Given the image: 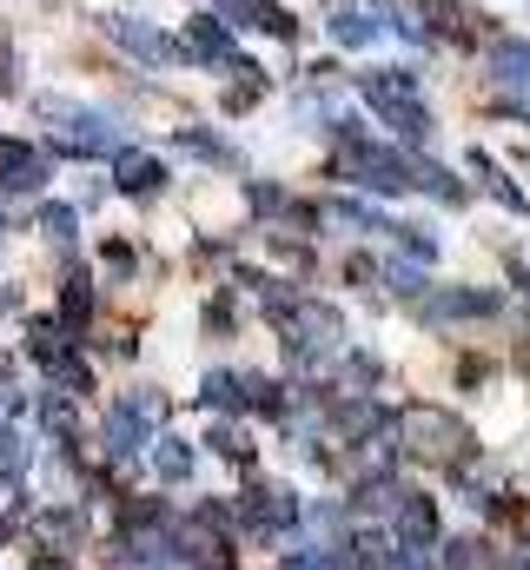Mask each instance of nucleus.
Returning a JSON list of instances; mask_svg holds the SVG:
<instances>
[{
	"label": "nucleus",
	"instance_id": "nucleus-13",
	"mask_svg": "<svg viewBox=\"0 0 530 570\" xmlns=\"http://www.w3.org/2000/svg\"><path fill=\"white\" fill-rule=\"evenodd\" d=\"M186 60H233V40L219 20H193L186 27Z\"/></svg>",
	"mask_w": 530,
	"mask_h": 570
},
{
	"label": "nucleus",
	"instance_id": "nucleus-22",
	"mask_svg": "<svg viewBox=\"0 0 530 570\" xmlns=\"http://www.w3.org/2000/svg\"><path fill=\"white\" fill-rule=\"evenodd\" d=\"M246 405H253V412H285V392H278L272 379H246Z\"/></svg>",
	"mask_w": 530,
	"mask_h": 570
},
{
	"label": "nucleus",
	"instance_id": "nucleus-10",
	"mask_svg": "<svg viewBox=\"0 0 530 570\" xmlns=\"http://www.w3.org/2000/svg\"><path fill=\"white\" fill-rule=\"evenodd\" d=\"M431 318H484L498 312V292H431Z\"/></svg>",
	"mask_w": 530,
	"mask_h": 570
},
{
	"label": "nucleus",
	"instance_id": "nucleus-5",
	"mask_svg": "<svg viewBox=\"0 0 530 570\" xmlns=\"http://www.w3.org/2000/svg\"><path fill=\"white\" fill-rule=\"evenodd\" d=\"M484 67H491V87L518 94V100L530 107V40H491Z\"/></svg>",
	"mask_w": 530,
	"mask_h": 570
},
{
	"label": "nucleus",
	"instance_id": "nucleus-15",
	"mask_svg": "<svg viewBox=\"0 0 530 570\" xmlns=\"http://www.w3.org/2000/svg\"><path fill=\"white\" fill-rule=\"evenodd\" d=\"M0 173H7V186H40V153H27L20 140H0Z\"/></svg>",
	"mask_w": 530,
	"mask_h": 570
},
{
	"label": "nucleus",
	"instance_id": "nucleus-23",
	"mask_svg": "<svg viewBox=\"0 0 530 570\" xmlns=\"http://www.w3.org/2000/svg\"><path fill=\"white\" fill-rule=\"evenodd\" d=\"M385 279H392V292H404V298H418V292H424L418 266H385Z\"/></svg>",
	"mask_w": 530,
	"mask_h": 570
},
{
	"label": "nucleus",
	"instance_id": "nucleus-4",
	"mask_svg": "<svg viewBox=\"0 0 530 570\" xmlns=\"http://www.w3.org/2000/svg\"><path fill=\"white\" fill-rule=\"evenodd\" d=\"M47 120H60L53 153H107L114 146V120H100L94 107H73V100H40Z\"/></svg>",
	"mask_w": 530,
	"mask_h": 570
},
{
	"label": "nucleus",
	"instance_id": "nucleus-16",
	"mask_svg": "<svg viewBox=\"0 0 530 570\" xmlns=\"http://www.w3.org/2000/svg\"><path fill=\"white\" fill-rule=\"evenodd\" d=\"M471 173H478V179L491 186V199H498L504 213H524V193H518V186H511V179H504V173L491 166V153H471Z\"/></svg>",
	"mask_w": 530,
	"mask_h": 570
},
{
	"label": "nucleus",
	"instance_id": "nucleus-8",
	"mask_svg": "<svg viewBox=\"0 0 530 570\" xmlns=\"http://www.w3.org/2000/svg\"><path fill=\"white\" fill-rule=\"evenodd\" d=\"M246 524H253V531H292V524H298L292 491H278V484L253 491V498H246Z\"/></svg>",
	"mask_w": 530,
	"mask_h": 570
},
{
	"label": "nucleus",
	"instance_id": "nucleus-11",
	"mask_svg": "<svg viewBox=\"0 0 530 570\" xmlns=\"http://www.w3.org/2000/svg\"><path fill=\"white\" fill-rule=\"evenodd\" d=\"M226 13H239V27H259V33L292 40V13H285V7H272V0H226Z\"/></svg>",
	"mask_w": 530,
	"mask_h": 570
},
{
	"label": "nucleus",
	"instance_id": "nucleus-17",
	"mask_svg": "<svg viewBox=\"0 0 530 570\" xmlns=\"http://www.w3.org/2000/svg\"><path fill=\"white\" fill-rule=\"evenodd\" d=\"M153 471H159L166 484H179V478L193 471V451H186L179 438H159V444H153Z\"/></svg>",
	"mask_w": 530,
	"mask_h": 570
},
{
	"label": "nucleus",
	"instance_id": "nucleus-20",
	"mask_svg": "<svg viewBox=\"0 0 530 570\" xmlns=\"http://www.w3.org/2000/svg\"><path fill=\"white\" fill-rule=\"evenodd\" d=\"M444 570H484V544H478V538L444 544Z\"/></svg>",
	"mask_w": 530,
	"mask_h": 570
},
{
	"label": "nucleus",
	"instance_id": "nucleus-14",
	"mask_svg": "<svg viewBox=\"0 0 530 570\" xmlns=\"http://www.w3.org/2000/svg\"><path fill=\"white\" fill-rule=\"evenodd\" d=\"M114 173H120V186H127V193H153V186L166 179V166H159L153 153H120V159H114Z\"/></svg>",
	"mask_w": 530,
	"mask_h": 570
},
{
	"label": "nucleus",
	"instance_id": "nucleus-24",
	"mask_svg": "<svg viewBox=\"0 0 530 570\" xmlns=\"http://www.w3.org/2000/svg\"><path fill=\"white\" fill-rule=\"evenodd\" d=\"M40 226H47L53 239H73V213H67V206H47V213H40Z\"/></svg>",
	"mask_w": 530,
	"mask_h": 570
},
{
	"label": "nucleus",
	"instance_id": "nucleus-18",
	"mask_svg": "<svg viewBox=\"0 0 530 570\" xmlns=\"http://www.w3.org/2000/svg\"><path fill=\"white\" fill-rule=\"evenodd\" d=\"M206 405H219V412L246 405V379H233V372H213V379H206Z\"/></svg>",
	"mask_w": 530,
	"mask_h": 570
},
{
	"label": "nucleus",
	"instance_id": "nucleus-9",
	"mask_svg": "<svg viewBox=\"0 0 530 570\" xmlns=\"http://www.w3.org/2000/svg\"><path fill=\"white\" fill-rule=\"evenodd\" d=\"M107 33H114L120 47H132L139 60H153V67H159V60H173V53H186V47H173L166 33H153V27H139V20H107Z\"/></svg>",
	"mask_w": 530,
	"mask_h": 570
},
{
	"label": "nucleus",
	"instance_id": "nucleus-1",
	"mask_svg": "<svg viewBox=\"0 0 530 570\" xmlns=\"http://www.w3.org/2000/svg\"><path fill=\"white\" fill-rule=\"evenodd\" d=\"M359 94L372 100V114L392 127L398 140H431V114H424V94H418V73L411 67H385V73H365Z\"/></svg>",
	"mask_w": 530,
	"mask_h": 570
},
{
	"label": "nucleus",
	"instance_id": "nucleus-26",
	"mask_svg": "<svg viewBox=\"0 0 530 570\" xmlns=\"http://www.w3.org/2000/svg\"><path fill=\"white\" fill-rule=\"evenodd\" d=\"M518 285H524V298H530V266H518Z\"/></svg>",
	"mask_w": 530,
	"mask_h": 570
},
{
	"label": "nucleus",
	"instance_id": "nucleus-21",
	"mask_svg": "<svg viewBox=\"0 0 530 570\" xmlns=\"http://www.w3.org/2000/svg\"><path fill=\"white\" fill-rule=\"evenodd\" d=\"M385 233H398V246H404L411 259H438V239H431L424 226H385Z\"/></svg>",
	"mask_w": 530,
	"mask_h": 570
},
{
	"label": "nucleus",
	"instance_id": "nucleus-25",
	"mask_svg": "<svg viewBox=\"0 0 530 570\" xmlns=\"http://www.w3.org/2000/svg\"><path fill=\"white\" fill-rule=\"evenodd\" d=\"M511 570H530V551H518V558H511Z\"/></svg>",
	"mask_w": 530,
	"mask_h": 570
},
{
	"label": "nucleus",
	"instance_id": "nucleus-2",
	"mask_svg": "<svg viewBox=\"0 0 530 570\" xmlns=\"http://www.w3.org/2000/svg\"><path fill=\"white\" fill-rule=\"evenodd\" d=\"M398 451H418V458H464L471 451V431L464 419L438 412V405H404L398 412Z\"/></svg>",
	"mask_w": 530,
	"mask_h": 570
},
{
	"label": "nucleus",
	"instance_id": "nucleus-6",
	"mask_svg": "<svg viewBox=\"0 0 530 570\" xmlns=\"http://www.w3.org/2000/svg\"><path fill=\"white\" fill-rule=\"evenodd\" d=\"M392 531H398V544H411V551H431V544H438V504H431L424 491H404V504H398Z\"/></svg>",
	"mask_w": 530,
	"mask_h": 570
},
{
	"label": "nucleus",
	"instance_id": "nucleus-7",
	"mask_svg": "<svg viewBox=\"0 0 530 570\" xmlns=\"http://www.w3.org/2000/svg\"><path fill=\"white\" fill-rule=\"evenodd\" d=\"M146 425H153V412H146L139 399L114 405V412H107V451H114V458H132V451L146 444Z\"/></svg>",
	"mask_w": 530,
	"mask_h": 570
},
{
	"label": "nucleus",
	"instance_id": "nucleus-19",
	"mask_svg": "<svg viewBox=\"0 0 530 570\" xmlns=\"http://www.w3.org/2000/svg\"><path fill=\"white\" fill-rule=\"evenodd\" d=\"M418 186H424L431 199H444V206H458V199H464V186H458L444 166H418Z\"/></svg>",
	"mask_w": 530,
	"mask_h": 570
},
{
	"label": "nucleus",
	"instance_id": "nucleus-12",
	"mask_svg": "<svg viewBox=\"0 0 530 570\" xmlns=\"http://www.w3.org/2000/svg\"><path fill=\"white\" fill-rule=\"evenodd\" d=\"M332 40H338V47H372V40H379V13L338 7V13H332Z\"/></svg>",
	"mask_w": 530,
	"mask_h": 570
},
{
	"label": "nucleus",
	"instance_id": "nucleus-3",
	"mask_svg": "<svg viewBox=\"0 0 530 570\" xmlns=\"http://www.w3.org/2000/svg\"><path fill=\"white\" fill-rule=\"evenodd\" d=\"M285 345H292V358H298V365H312V358L338 352V312H332V305H318V298H298V305L285 312Z\"/></svg>",
	"mask_w": 530,
	"mask_h": 570
}]
</instances>
